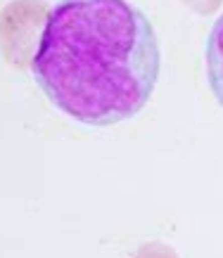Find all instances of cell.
<instances>
[{"label": "cell", "instance_id": "7a4b0ae2", "mask_svg": "<svg viewBox=\"0 0 223 258\" xmlns=\"http://www.w3.org/2000/svg\"><path fill=\"white\" fill-rule=\"evenodd\" d=\"M204 57H207L209 88H211L216 102L223 107V12L218 15V19L214 22L211 31H209Z\"/></svg>", "mask_w": 223, "mask_h": 258}, {"label": "cell", "instance_id": "6da1fadb", "mask_svg": "<svg viewBox=\"0 0 223 258\" xmlns=\"http://www.w3.org/2000/svg\"><path fill=\"white\" fill-rule=\"evenodd\" d=\"M159 69L154 26L128 0H60L31 57V74L45 97L86 125L138 116Z\"/></svg>", "mask_w": 223, "mask_h": 258}]
</instances>
